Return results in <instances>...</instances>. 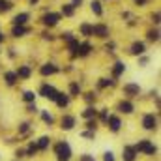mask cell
<instances>
[{
    "mask_svg": "<svg viewBox=\"0 0 161 161\" xmlns=\"http://www.w3.org/2000/svg\"><path fill=\"white\" fill-rule=\"evenodd\" d=\"M56 156H58V161H68L71 158V148L68 142H58L56 144Z\"/></svg>",
    "mask_w": 161,
    "mask_h": 161,
    "instance_id": "cell-1",
    "label": "cell"
},
{
    "mask_svg": "<svg viewBox=\"0 0 161 161\" xmlns=\"http://www.w3.org/2000/svg\"><path fill=\"white\" fill-rule=\"evenodd\" d=\"M135 150H137V152H144V154H148V156L156 154V146H152L148 141H141V142L135 146Z\"/></svg>",
    "mask_w": 161,
    "mask_h": 161,
    "instance_id": "cell-2",
    "label": "cell"
},
{
    "mask_svg": "<svg viewBox=\"0 0 161 161\" xmlns=\"http://www.w3.org/2000/svg\"><path fill=\"white\" fill-rule=\"evenodd\" d=\"M40 94L43 96V97H49V99H53V101H54V99H56V96H58V92H56L53 86H47V84H45V86H41Z\"/></svg>",
    "mask_w": 161,
    "mask_h": 161,
    "instance_id": "cell-3",
    "label": "cell"
},
{
    "mask_svg": "<svg viewBox=\"0 0 161 161\" xmlns=\"http://www.w3.org/2000/svg\"><path fill=\"white\" fill-rule=\"evenodd\" d=\"M58 21H60V15H58V13H47V15L43 17V23H45L47 26H54Z\"/></svg>",
    "mask_w": 161,
    "mask_h": 161,
    "instance_id": "cell-4",
    "label": "cell"
},
{
    "mask_svg": "<svg viewBox=\"0 0 161 161\" xmlns=\"http://www.w3.org/2000/svg\"><path fill=\"white\" fill-rule=\"evenodd\" d=\"M156 124H158V120H156V116H154V114H146V116H144V120H142V125H144L146 129H154V127H156Z\"/></svg>",
    "mask_w": 161,
    "mask_h": 161,
    "instance_id": "cell-5",
    "label": "cell"
},
{
    "mask_svg": "<svg viewBox=\"0 0 161 161\" xmlns=\"http://www.w3.org/2000/svg\"><path fill=\"white\" fill-rule=\"evenodd\" d=\"M92 34H97L99 38H105V36L109 34V30H107V26H103V25H97V26H92Z\"/></svg>",
    "mask_w": 161,
    "mask_h": 161,
    "instance_id": "cell-6",
    "label": "cell"
},
{
    "mask_svg": "<svg viewBox=\"0 0 161 161\" xmlns=\"http://www.w3.org/2000/svg\"><path fill=\"white\" fill-rule=\"evenodd\" d=\"M135 154H137V150H135L133 146H127V148L124 150V159L125 161H135Z\"/></svg>",
    "mask_w": 161,
    "mask_h": 161,
    "instance_id": "cell-7",
    "label": "cell"
},
{
    "mask_svg": "<svg viewBox=\"0 0 161 161\" xmlns=\"http://www.w3.org/2000/svg\"><path fill=\"white\" fill-rule=\"evenodd\" d=\"M107 122H109V125H111L113 131H118L120 129V118L118 116H107Z\"/></svg>",
    "mask_w": 161,
    "mask_h": 161,
    "instance_id": "cell-8",
    "label": "cell"
},
{
    "mask_svg": "<svg viewBox=\"0 0 161 161\" xmlns=\"http://www.w3.org/2000/svg\"><path fill=\"white\" fill-rule=\"evenodd\" d=\"M56 71H58V68L53 66V64H45V66L41 68V75H53V73H56Z\"/></svg>",
    "mask_w": 161,
    "mask_h": 161,
    "instance_id": "cell-9",
    "label": "cell"
},
{
    "mask_svg": "<svg viewBox=\"0 0 161 161\" xmlns=\"http://www.w3.org/2000/svg\"><path fill=\"white\" fill-rule=\"evenodd\" d=\"M28 21V13H19L15 19H13V23H15V26H23L25 23Z\"/></svg>",
    "mask_w": 161,
    "mask_h": 161,
    "instance_id": "cell-10",
    "label": "cell"
},
{
    "mask_svg": "<svg viewBox=\"0 0 161 161\" xmlns=\"http://www.w3.org/2000/svg\"><path fill=\"white\" fill-rule=\"evenodd\" d=\"M73 125H75V118L73 116H64L62 118V127L64 129H71Z\"/></svg>",
    "mask_w": 161,
    "mask_h": 161,
    "instance_id": "cell-11",
    "label": "cell"
},
{
    "mask_svg": "<svg viewBox=\"0 0 161 161\" xmlns=\"http://www.w3.org/2000/svg\"><path fill=\"white\" fill-rule=\"evenodd\" d=\"M90 49H92V47H90L88 43H82V45H79V47H77V54H80V56H86V54L90 53Z\"/></svg>",
    "mask_w": 161,
    "mask_h": 161,
    "instance_id": "cell-12",
    "label": "cell"
},
{
    "mask_svg": "<svg viewBox=\"0 0 161 161\" xmlns=\"http://www.w3.org/2000/svg\"><path fill=\"white\" fill-rule=\"evenodd\" d=\"M15 75H17V77H23V79H28V77H30V68L23 66V68H19V71H17Z\"/></svg>",
    "mask_w": 161,
    "mask_h": 161,
    "instance_id": "cell-13",
    "label": "cell"
},
{
    "mask_svg": "<svg viewBox=\"0 0 161 161\" xmlns=\"http://www.w3.org/2000/svg\"><path fill=\"white\" fill-rule=\"evenodd\" d=\"M54 101L58 103V107H66V105H68V101H69V97H68V96H64V94H58Z\"/></svg>",
    "mask_w": 161,
    "mask_h": 161,
    "instance_id": "cell-14",
    "label": "cell"
},
{
    "mask_svg": "<svg viewBox=\"0 0 161 161\" xmlns=\"http://www.w3.org/2000/svg\"><path fill=\"white\" fill-rule=\"evenodd\" d=\"M124 69H125V66H124L122 62H118V64H114V69H113V75H114V77H120L122 73H124Z\"/></svg>",
    "mask_w": 161,
    "mask_h": 161,
    "instance_id": "cell-15",
    "label": "cell"
},
{
    "mask_svg": "<svg viewBox=\"0 0 161 161\" xmlns=\"http://www.w3.org/2000/svg\"><path fill=\"white\" fill-rule=\"evenodd\" d=\"M131 53H133V54H142V53H144V43H135V45L131 47Z\"/></svg>",
    "mask_w": 161,
    "mask_h": 161,
    "instance_id": "cell-16",
    "label": "cell"
},
{
    "mask_svg": "<svg viewBox=\"0 0 161 161\" xmlns=\"http://www.w3.org/2000/svg\"><path fill=\"white\" fill-rule=\"evenodd\" d=\"M120 109H122V113H127V114H129V113H133V105H131L129 101H122Z\"/></svg>",
    "mask_w": 161,
    "mask_h": 161,
    "instance_id": "cell-17",
    "label": "cell"
},
{
    "mask_svg": "<svg viewBox=\"0 0 161 161\" xmlns=\"http://www.w3.org/2000/svg\"><path fill=\"white\" fill-rule=\"evenodd\" d=\"M26 32H28V28H23V26H15V28H13V36H15V38L25 36Z\"/></svg>",
    "mask_w": 161,
    "mask_h": 161,
    "instance_id": "cell-18",
    "label": "cell"
},
{
    "mask_svg": "<svg viewBox=\"0 0 161 161\" xmlns=\"http://www.w3.org/2000/svg\"><path fill=\"white\" fill-rule=\"evenodd\" d=\"M82 116H84V118H88V120H90V118H94V116H96V109H94V107H88V109L82 113Z\"/></svg>",
    "mask_w": 161,
    "mask_h": 161,
    "instance_id": "cell-19",
    "label": "cell"
},
{
    "mask_svg": "<svg viewBox=\"0 0 161 161\" xmlns=\"http://www.w3.org/2000/svg\"><path fill=\"white\" fill-rule=\"evenodd\" d=\"M124 90H125L127 94H137V92H139V86H137V84H127V86H124Z\"/></svg>",
    "mask_w": 161,
    "mask_h": 161,
    "instance_id": "cell-20",
    "label": "cell"
},
{
    "mask_svg": "<svg viewBox=\"0 0 161 161\" xmlns=\"http://www.w3.org/2000/svg\"><path fill=\"white\" fill-rule=\"evenodd\" d=\"M8 9H11V4H9L8 0H0V13L8 11Z\"/></svg>",
    "mask_w": 161,
    "mask_h": 161,
    "instance_id": "cell-21",
    "label": "cell"
},
{
    "mask_svg": "<svg viewBox=\"0 0 161 161\" xmlns=\"http://www.w3.org/2000/svg\"><path fill=\"white\" fill-rule=\"evenodd\" d=\"M92 11L96 15H101V4L99 2H92Z\"/></svg>",
    "mask_w": 161,
    "mask_h": 161,
    "instance_id": "cell-22",
    "label": "cell"
},
{
    "mask_svg": "<svg viewBox=\"0 0 161 161\" xmlns=\"http://www.w3.org/2000/svg\"><path fill=\"white\" fill-rule=\"evenodd\" d=\"M80 32H82L84 36H92V26H90V25H82V26H80Z\"/></svg>",
    "mask_w": 161,
    "mask_h": 161,
    "instance_id": "cell-23",
    "label": "cell"
},
{
    "mask_svg": "<svg viewBox=\"0 0 161 161\" xmlns=\"http://www.w3.org/2000/svg\"><path fill=\"white\" fill-rule=\"evenodd\" d=\"M15 79H17L15 73H6V82L8 84H15Z\"/></svg>",
    "mask_w": 161,
    "mask_h": 161,
    "instance_id": "cell-24",
    "label": "cell"
},
{
    "mask_svg": "<svg viewBox=\"0 0 161 161\" xmlns=\"http://www.w3.org/2000/svg\"><path fill=\"white\" fill-rule=\"evenodd\" d=\"M49 146V137H41L38 142V148H47Z\"/></svg>",
    "mask_w": 161,
    "mask_h": 161,
    "instance_id": "cell-25",
    "label": "cell"
},
{
    "mask_svg": "<svg viewBox=\"0 0 161 161\" xmlns=\"http://www.w3.org/2000/svg\"><path fill=\"white\" fill-rule=\"evenodd\" d=\"M62 13L68 15V17H71V15H73V6H64V8H62Z\"/></svg>",
    "mask_w": 161,
    "mask_h": 161,
    "instance_id": "cell-26",
    "label": "cell"
},
{
    "mask_svg": "<svg viewBox=\"0 0 161 161\" xmlns=\"http://www.w3.org/2000/svg\"><path fill=\"white\" fill-rule=\"evenodd\" d=\"M69 92H71L73 96H77V94H79V92H80V86H79V84H77V82H73V84L69 86Z\"/></svg>",
    "mask_w": 161,
    "mask_h": 161,
    "instance_id": "cell-27",
    "label": "cell"
},
{
    "mask_svg": "<svg viewBox=\"0 0 161 161\" xmlns=\"http://www.w3.org/2000/svg\"><path fill=\"white\" fill-rule=\"evenodd\" d=\"M23 97H25V101H34V97H36V96H34V92H25V96H23Z\"/></svg>",
    "mask_w": 161,
    "mask_h": 161,
    "instance_id": "cell-28",
    "label": "cell"
},
{
    "mask_svg": "<svg viewBox=\"0 0 161 161\" xmlns=\"http://www.w3.org/2000/svg\"><path fill=\"white\" fill-rule=\"evenodd\" d=\"M36 152H38V144H34V142H32V144L28 146V156H34Z\"/></svg>",
    "mask_w": 161,
    "mask_h": 161,
    "instance_id": "cell-29",
    "label": "cell"
},
{
    "mask_svg": "<svg viewBox=\"0 0 161 161\" xmlns=\"http://www.w3.org/2000/svg\"><path fill=\"white\" fill-rule=\"evenodd\" d=\"M41 118L47 122V124H53V116H51L49 113H43V114H41Z\"/></svg>",
    "mask_w": 161,
    "mask_h": 161,
    "instance_id": "cell-30",
    "label": "cell"
},
{
    "mask_svg": "<svg viewBox=\"0 0 161 161\" xmlns=\"http://www.w3.org/2000/svg\"><path fill=\"white\" fill-rule=\"evenodd\" d=\"M111 82H113V80H109V79H101V82H99V86H101V88H105V86H109Z\"/></svg>",
    "mask_w": 161,
    "mask_h": 161,
    "instance_id": "cell-31",
    "label": "cell"
},
{
    "mask_svg": "<svg viewBox=\"0 0 161 161\" xmlns=\"http://www.w3.org/2000/svg\"><path fill=\"white\" fill-rule=\"evenodd\" d=\"M103 161H114L113 154H111V152H105V158H103Z\"/></svg>",
    "mask_w": 161,
    "mask_h": 161,
    "instance_id": "cell-32",
    "label": "cell"
},
{
    "mask_svg": "<svg viewBox=\"0 0 161 161\" xmlns=\"http://www.w3.org/2000/svg\"><path fill=\"white\" fill-rule=\"evenodd\" d=\"M158 36H159L158 32H150V34H148V38H150L152 41H158Z\"/></svg>",
    "mask_w": 161,
    "mask_h": 161,
    "instance_id": "cell-33",
    "label": "cell"
},
{
    "mask_svg": "<svg viewBox=\"0 0 161 161\" xmlns=\"http://www.w3.org/2000/svg\"><path fill=\"white\" fill-rule=\"evenodd\" d=\"M19 131H21V133H26V131H28V124H23V125H21V129H19Z\"/></svg>",
    "mask_w": 161,
    "mask_h": 161,
    "instance_id": "cell-34",
    "label": "cell"
},
{
    "mask_svg": "<svg viewBox=\"0 0 161 161\" xmlns=\"http://www.w3.org/2000/svg\"><path fill=\"white\" fill-rule=\"evenodd\" d=\"M62 38H64V40H71V34H69V32H66V34H62Z\"/></svg>",
    "mask_w": 161,
    "mask_h": 161,
    "instance_id": "cell-35",
    "label": "cell"
},
{
    "mask_svg": "<svg viewBox=\"0 0 161 161\" xmlns=\"http://www.w3.org/2000/svg\"><path fill=\"white\" fill-rule=\"evenodd\" d=\"M86 101H94V94H86Z\"/></svg>",
    "mask_w": 161,
    "mask_h": 161,
    "instance_id": "cell-36",
    "label": "cell"
},
{
    "mask_svg": "<svg viewBox=\"0 0 161 161\" xmlns=\"http://www.w3.org/2000/svg\"><path fill=\"white\" fill-rule=\"evenodd\" d=\"M86 125H88L90 129H94V127H96V122H92V120H90V122H88V124H86Z\"/></svg>",
    "mask_w": 161,
    "mask_h": 161,
    "instance_id": "cell-37",
    "label": "cell"
},
{
    "mask_svg": "<svg viewBox=\"0 0 161 161\" xmlns=\"http://www.w3.org/2000/svg\"><path fill=\"white\" fill-rule=\"evenodd\" d=\"M79 4H82V0H73V8H75V6H79Z\"/></svg>",
    "mask_w": 161,
    "mask_h": 161,
    "instance_id": "cell-38",
    "label": "cell"
},
{
    "mask_svg": "<svg viewBox=\"0 0 161 161\" xmlns=\"http://www.w3.org/2000/svg\"><path fill=\"white\" fill-rule=\"evenodd\" d=\"M82 161H94V159H92V158H88V156H84V158H82Z\"/></svg>",
    "mask_w": 161,
    "mask_h": 161,
    "instance_id": "cell-39",
    "label": "cell"
},
{
    "mask_svg": "<svg viewBox=\"0 0 161 161\" xmlns=\"http://www.w3.org/2000/svg\"><path fill=\"white\" fill-rule=\"evenodd\" d=\"M144 2H146V0H137V4H144Z\"/></svg>",
    "mask_w": 161,
    "mask_h": 161,
    "instance_id": "cell-40",
    "label": "cell"
},
{
    "mask_svg": "<svg viewBox=\"0 0 161 161\" xmlns=\"http://www.w3.org/2000/svg\"><path fill=\"white\" fill-rule=\"evenodd\" d=\"M2 40H4V36H2V34H0V41H2Z\"/></svg>",
    "mask_w": 161,
    "mask_h": 161,
    "instance_id": "cell-41",
    "label": "cell"
},
{
    "mask_svg": "<svg viewBox=\"0 0 161 161\" xmlns=\"http://www.w3.org/2000/svg\"><path fill=\"white\" fill-rule=\"evenodd\" d=\"M36 2H38V0H32V4H36Z\"/></svg>",
    "mask_w": 161,
    "mask_h": 161,
    "instance_id": "cell-42",
    "label": "cell"
}]
</instances>
